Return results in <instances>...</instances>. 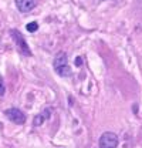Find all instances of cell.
I'll return each mask as SVG.
<instances>
[{
	"mask_svg": "<svg viewBox=\"0 0 142 148\" xmlns=\"http://www.w3.org/2000/svg\"><path fill=\"white\" fill-rule=\"evenodd\" d=\"M53 66H54V70H55V71H58V70H61V69L67 67V66H68L67 53H64V51H60V53H57V56L54 57Z\"/></svg>",
	"mask_w": 142,
	"mask_h": 148,
	"instance_id": "cell-5",
	"label": "cell"
},
{
	"mask_svg": "<svg viewBox=\"0 0 142 148\" xmlns=\"http://www.w3.org/2000/svg\"><path fill=\"white\" fill-rule=\"evenodd\" d=\"M4 114H6V117L10 120V121H13L14 124H24L26 123V115L23 114V111H20L18 108H9V110L4 111Z\"/></svg>",
	"mask_w": 142,
	"mask_h": 148,
	"instance_id": "cell-3",
	"label": "cell"
},
{
	"mask_svg": "<svg viewBox=\"0 0 142 148\" xmlns=\"http://www.w3.org/2000/svg\"><path fill=\"white\" fill-rule=\"evenodd\" d=\"M83 64V60H81V57H77V60H75V66H81Z\"/></svg>",
	"mask_w": 142,
	"mask_h": 148,
	"instance_id": "cell-9",
	"label": "cell"
},
{
	"mask_svg": "<svg viewBox=\"0 0 142 148\" xmlns=\"http://www.w3.org/2000/svg\"><path fill=\"white\" fill-rule=\"evenodd\" d=\"M44 120H46V118L43 117V114H38V115H36V117H34V121H33L34 127H38V125H41Z\"/></svg>",
	"mask_w": 142,
	"mask_h": 148,
	"instance_id": "cell-7",
	"label": "cell"
},
{
	"mask_svg": "<svg viewBox=\"0 0 142 148\" xmlns=\"http://www.w3.org/2000/svg\"><path fill=\"white\" fill-rule=\"evenodd\" d=\"M118 145V135L114 132H104L100 138V148H115Z\"/></svg>",
	"mask_w": 142,
	"mask_h": 148,
	"instance_id": "cell-2",
	"label": "cell"
},
{
	"mask_svg": "<svg viewBox=\"0 0 142 148\" xmlns=\"http://www.w3.org/2000/svg\"><path fill=\"white\" fill-rule=\"evenodd\" d=\"M38 4V0H16V6H17L18 12L21 13H29Z\"/></svg>",
	"mask_w": 142,
	"mask_h": 148,
	"instance_id": "cell-4",
	"label": "cell"
},
{
	"mask_svg": "<svg viewBox=\"0 0 142 148\" xmlns=\"http://www.w3.org/2000/svg\"><path fill=\"white\" fill-rule=\"evenodd\" d=\"M6 92V86H4V81L0 78V95H3Z\"/></svg>",
	"mask_w": 142,
	"mask_h": 148,
	"instance_id": "cell-8",
	"label": "cell"
},
{
	"mask_svg": "<svg viewBox=\"0 0 142 148\" xmlns=\"http://www.w3.org/2000/svg\"><path fill=\"white\" fill-rule=\"evenodd\" d=\"M10 34H12V38H13V41L16 43V46H17L18 51L21 53L23 56H31V50H30V47H29V44L26 43V40H24V37L23 34L18 32V30H10Z\"/></svg>",
	"mask_w": 142,
	"mask_h": 148,
	"instance_id": "cell-1",
	"label": "cell"
},
{
	"mask_svg": "<svg viewBox=\"0 0 142 148\" xmlns=\"http://www.w3.org/2000/svg\"><path fill=\"white\" fill-rule=\"evenodd\" d=\"M26 29H27V32L34 33V32H37V29H38V24H37L36 21H31V23H29V24L26 26Z\"/></svg>",
	"mask_w": 142,
	"mask_h": 148,
	"instance_id": "cell-6",
	"label": "cell"
}]
</instances>
